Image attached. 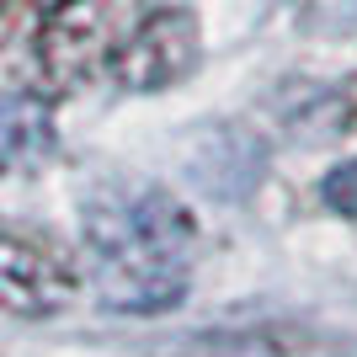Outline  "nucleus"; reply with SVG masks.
I'll return each mask as SVG.
<instances>
[{"label":"nucleus","instance_id":"f257e3e1","mask_svg":"<svg viewBox=\"0 0 357 357\" xmlns=\"http://www.w3.org/2000/svg\"><path fill=\"white\" fill-rule=\"evenodd\" d=\"M192 240V213L149 181L107 187L86 203V267L107 310H171L187 294Z\"/></svg>","mask_w":357,"mask_h":357},{"label":"nucleus","instance_id":"f03ea898","mask_svg":"<svg viewBox=\"0 0 357 357\" xmlns=\"http://www.w3.org/2000/svg\"><path fill=\"white\" fill-rule=\"evenodd\" d=\"M197 48H203L197 16L181 11V6H165V11L144 16L123 38L112 70H118V80L128 91H160V86H176L181 75L197 64Z\"/></svg>","mask_w":357,"mask_h":357},{"label":"nucleus","instance_id":"7ed1b4c3","mask_svg":"<svg viewBox=\"0 0 357 357\" xmlns=\"http://www.w3.org/2000/svg\"><path fill=\"white\" fill-rule=\"evenodd\" d=\"M75 294V267L43 240L0 229V310L11 314H54Z\"/></svg>","mask_w":357,"mask_h":357},{"label":"nucleus","instance_id":"20e7f679","mask_svg":"<svg viewBox=\"0 0 357 357\" xmlns=\"http://www.w3.org/2000/svg\"><path fill=\"white\" fill-rule=\"evenodd\" d=\"M326 197H331V208L357 213V160H347L342 171H331V176H326Z\"/></svg>","mask_w":357,"mask_h":357}]
</instances>
